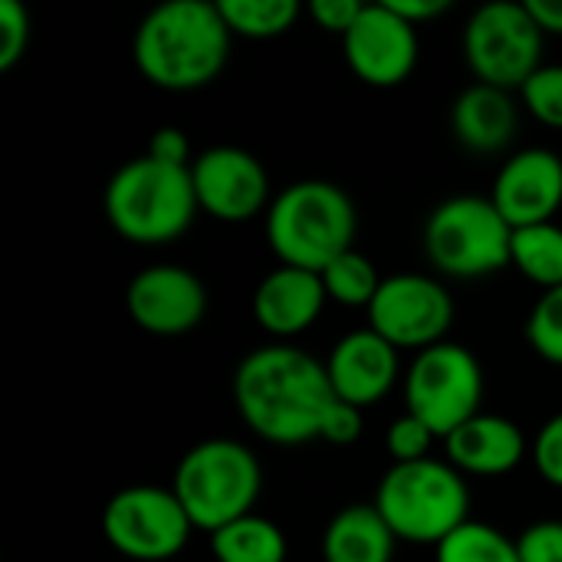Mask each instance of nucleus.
Masks as SVG:
<instances>
[{
  "instance_id": "obj_3",
  "label": "nucleus",
  "mask_w": 562,
  "mask_h": 562,
  "mask_svg": "<svg viewBox=\"0 0 562 562\" xmlns=\"http://www.w3.org/2000/svg\"><path fill=\"white\" fill-rule=\"evenodd\" d=\"M198 214V194L191 168L155 161L142 155L122 165L105 184V217L128 244H168L178 240Z\"/></svg>"
},
{
  "instance_id": "obj_21",
  "label": "nucleus",
  "mask_w": 562,
  "mask_h": 562,
  "mask_svg": "<svg viewBox=\"0 0 562 562\" xmlns=\"http://www.w3.org/2000/svg\"><path fill=\"white\" fill-rule=\"evenodd\" d=\"M217 562H286V537L267 517H240L211 537Z\"/></svg>"
},
{
  "instance_id": "obj_20",
  "label": "nucleus",
  "mask_w": 562,
  "mask_h": 562,
  "mask_svg": "<svg viewBox=\"0 0 562 562\" xmlns=\"http://www.w3.org/2000/svg\"><path fill=\"white\" fill-rule=\"evenodd\" d=\"M395 533L375 510V504H356L339 510L323 537L326 562H392Z\"/></svg>"
},
{
  "instance_id": "obj_23",
  "label": "nucleus",
  "mask_w": 562,
  "mask_h": 562,
  "mask_svg": "<svg viewBox=\"0 0 562 562\" xmlns=\"http://www.w3.org/2000/svg\"><path fill=\"white\" fill-rule=\"evenodd\" d=\"M217 10H221L227 30L237 36H247V40L283 36L300 16L296 0H221Z\"/></svg>"
},
{
  "instance_id": "obj_9",
  "label": "nucleus",
  "mask_w": 562,
  "mask_h": 562,
  "mask_svg": "<svg viewBox=\"0 0 562 562\" xmlns=\"http://www.w3.org/2000/svg\"><path fill=\"white\" fill-rule=\"evenodd\" d=\"M543 30L527 3L494 0L474 10L464 26V59L484 86L514 89L540 69Z\"/></svg>"
},
{
  "instance_id": "obj_34",
  "label": "nucleus",
  "mask_w": 562,
  "mask_h": 562,
  "mask_svg": "<svg viewBox=\"0 0 562 562\" xmlns=\"http://www.w3.org/2000/svg\"><path fill=\"white\" fill-rule=\"evenodd\" d=\"M145 155H151L155 161H165V165H178V168H191L188 165V155H191V145H188V138H184V132L181 128H158L151 138H148V151Z\"/></svg>"
},
{
  "instance_id": "obj_7",
  "label": "nucleus",
  "mask_w": 562,
  "mask_h": 562,
  "mask_svg": "<svg viewBox=\"0 0 562 562\" xmlns=\"http://www.w3.org/2000/svg\"><path fill=\"white\" fill-rule=\"evenodd\" d=\"M510 244L514 227L491 198H448L425 224L428 260L454 280H477L510 267Z\"/></svg>"
},
{
  "instance_id": "obj_27",
  "label": "nucleus",
  "mask_w": 562,
  "mask_h": 562,
  "mask_svg": "<svg viewBox=\"0 0 562 562\" xmlns=\"http://www.w3.org/2000/svg\"><path fill=\"white\" fill-rule=\"evenodd\" d=\"M524 102L550 128H562V66H540L524 82Z\"/></svg>"
},
{
  "instance_id": "obj_30",
  "label": "nucleus",
  "mask_w": 562,
  "mask_h": 562,
  "mask_svg": "<svg viewBox=\"0 0 562 562\" xmlns=\"http://www.w3.org/2000/svg\"><path fill=\"white\" fill-rule=\"evenodd\" d=\"M520 562H562V520H540L517 540Z\"/></svg>"
},
{
  "instance_id": "obj_12",
  "label": "nucleus",
  "mask_w": 562,
  "mask_h": 562,
  "mask_svg": "<svg viewBox=\"0 0 562 562\" xmlns=\"http://www.w3.org/2000/svg\"><path fill=\"white\" fill-rule=\"evenodd\" d=\"M191 181L198 207L227 224H244L257 217L270 198V178L260 158L234 145L201 151L191 161Z\"/></svg>"
},
{
  "instance_id": "obj_15",
  "label": "nucleus",
  "mask_w": 562,
  "mask_h": 562,
  "mask_svg": "<svg viewBox=\"0 0 562 562\" xmlns=\"http://www.w3.org/2000/svg\"><path fill=\"white\" fill-rule=\"evenodd\" d=\"M491 201L514 231L550 224L562 204V158L550 148L517 151L501 168Z\"/></svg>"
},
{
  "instance_id": "obj_11",
  "label": "nucleus",
  "mask_w": 562,
  "mask_h": 562,
  "mask_svg": "<svg viewBox=\"0 0 562 562\" xmlns=\"http://www.w3.org/2000/svg\"><path fill=\"white\" fill-rule=\"evenodd\" d=\"M454 323V300L451 293L422 273H398L382 280L372 306H369V329H375L395 349H431L445 342Z\"/></svg>"
},
{
  "instance_id": "obj_25",
  "label": "nucleus",
  "mask_w": 562,
  "mask_h": 562,
  "mask_svg": "<svg viewBox=\"0 0 562 562\" xmlns=\"http://www.w3.org/2000/svg\"><path fill=\"white\" fill-rule=\"evenodd\" d=\"M323 286H326V296L342 303V306H372L382 280L372 267L369 257H362L359 250H349L342 257H336L323 273Z\"/></svg>"
},
{
  "instance_id": "obj_1",
  "label": "nucleus",
  "mask_w": 562,
  "mask_h": 562,
  "mask_svg": "<svg viewBox=\"0 0 562 562\" xmlns=\"http://www.w3.org/2000/svg\"><path fill=\"white\" fill-rule=\"evenodd\" d=\"M234 402L247 428L263 441L306 445L319 438L336 392L323 362L293 346H267L237 366Z\"/></svg>"
},
{
  "instance_id": "obj_5",
  "label": "nucleus",
  "mask_w": 562,
  "mask_h": 562,
  "mask_svg": "<svg viewBox=\"0 0 562 562\" xmlns=\"http://www.w3.org/2000/svg\"><path fill=\"white\" fill-rule=\"evenodd\" d=\"M375 510L408 543H445L468 517V484L458 468L435 458L392 464L375 491Z\"/></svg>"
},
{
  "instance_id": "obj_18",
  "label": "nucleus",
  "mask_w": 562,
  "mask_h": 562,
  "mask_svg": "<svg viewBox=\"0 0 562 562\" xmlns=\"http://www.w3.org/2000/svg\"><path fill=\"white\" fill-rule=\"evenodd\" d=\"M527 454L524 431L501 415H477L448 438L451 468L474 477L510 474Z\"/></svg>"
},
{
  "instance_id": "obj_16",
  "label": "nucleus",
  "mask_w": 562,
  "mask_h": 562,
  "mask_svg": "<svg viewBox=\"0 0 562 562\" xmlns=\"http://www.w3.org/2000/svg\"><path fill=\"white\" fill-rule=\"evenodd\" d=\"M326 372L336 398L369 408L392 392L398 379V349L375 329H356L333 346Z\"/></svg>"
},
{
  "instance_id": "obj_14",
  "label": "nucleus",
  "mask_w": 562,
  "mask_h": 562,
  "mask_svg": "<svg viewBox=\"0 0 562 562\" xmlns=\"http://www.w3.org/2000/svg\"><path fill=\"white\" fill-rule=\"evenodd\" d=\"M125 306L132 323L145 333L181 336L204 319L207 290L184 267H148L128 283Z\"/></svg>"
},
{
  "instance_id": "obj_31",
  "label": "nucleus",
  "mask_w": 562,
  "mask_h": 562,
  "mask_svg": "<svg viewBox=\"0 0 562 562\" xmlns=\"http://www.w3.org/2000/svg\"><path fill=\"white\" fill-rule=\"evenodd\" d=\"M533 464L547 484L562 487V412L540 428L533 441Z\"/></svg>"
},
{
  "instance_id": "obj_10",
  "label": "nucleus",
  "mask_w": 562,
  "mask_h": 562,
  "mask_svg": "<svg viewBox=\"0 0 562 562\" xmlns=\"http://www.w3.org/2000/svg\"><path fill=\"white\" fill-rule=\"evenodd\" d=\"M194 524L188 520L175 491L165 487H125L102 514V533L115 553L135 562L175 560Z\"/></svg>"
},
{
  "instance_id": "obj_17",
  "label": "nucleus",
  "mask_w": 562,
  "mask_h": 562,
  "mask_svg": "<svg viewBox=\"0 0 562 562\" xmlns=\"http://www.w3.org/2000/svg\"><path fill=\"white\" fill-rule=\"evenodd\" d=\"M323 277L300 267H280L260 280L254 293V319L270 336H296L310 329L326 306Z\"/></svg>"
},
{
  "instance_id": "obj_24",
  "label": "nucleus",
  "mask_w": 562,
  "mask_h": 562,
  "mask_svg": "<svg viewBox=\"0 0 562 562\" xmlns=\"http://www.w3.org/2000/svg\"><path fill=\"white\" fill-rule=\"evenodd\" d=\"M435 550V562H520L517 540H507L501 530L481 520H468Z\"/></svg>"
},
{
  "instance_id": "obj_22",
  "label": "nucleus",
  "mask_w": 562,
  "mask_h": 562,
  "mask_svg": "<svg viewBox=\"0 0 562 562\" xmlns=\"http://www.w3.org/2000/svg\"><path fill=\"white\" fill-rule=\"evenodd\" d=\"M510 263L537 286L557 290L562 286V227L560 224H533L517 227L510 244Z\"/></svg>"
},
{
  "instance_id": "obj_4",
  "label": "nucleus",
  "mask_w": 562,
  "mask_h": 562,
  "mask_svg": "<svg viewBox=\"0 0 562 562\" xmlns=\"http://www.w3.org/2000/svg\"><path fill=\"white\" fill-rule=\"evenodd\" d=\"M356 207L349 194L323 178L290 184L267 211V240L283 267L323 273L352 250Z\"/></svg>"
},
{
  "instance_id": "obj_29",
  "label": "nucleus",
  "mask_w": 562,
  "mask_h": 562,
  "mask_svg": "<svg viewBox=\"0 0 562 562\" xmlns=\"http://www.w3.org/2000/svg\"><path fill=\"white\" fill-rule=\"evenodd\" d=\"M30 46V13L16 0H0V69H13Z\"/></svg>"
},
{
  "instance_id": "obj_6",
  "label": "nucleus",
  "mask_w": 562,
  "mask_h": 562,
  "mask_svg": "<svg viewBox=\"0 0 562 562\" xmlns=\"http://www.w3.org/2000/svg\"><path fill=\"white\" fill-rule=\"evenodd\" d=\"M263 474L250 448L231 438H211L194 445L175 471V497L181 501L194 530L217 533L227 524L250 514L260 497Z\"/></svg>"
},
{
  "instance_id": "obj_13",
  "label": "nucleus",
  "mask_w": 562,
  "mask_h": 562,
  "mask_svg": "<svg viewBox=\"0 0 562 562\" xmlns=\"http://www.w3.org/2000/svg\"><path fill=\"white\" fill-rule=\"evenodd\" d=\"M349 69L375 89L405 82L418 63V33L385 3H366L356 26L342 36Z\"/></svg>"
},
{
  "instance_id": "obj_35",
  "label": "nucleus",
  "mask_w": 562,
  "mask_h": 562,
  "mask_svg": "<svg viewBox=\"0 0 562 562\" xmlns=\"http://www.w3.org/2000/svg\"><path fill=\"white\" fill-rule=\"evenodd\" d=\"M389 10H395L402 20H408L412 26L428 23L435 16H441L445 10H451V0H382Z\"/></svg>"
},
{
  "instance_id": "obj_28",
  "label": "nucleus",
  "mask_w": 562,
  "mask_h": 562,
  "mask_svg": "<svg viewBox=\"0 0 562 562\" xmlns=\"http://www.w3.org/2000/svg\"><path fill=\"white\" fill-rule=\"evenodd\" d=\"M435 438H438V435H435L425 422H418L415 415L405 412L402 418H395V422L389 425V431H385V448H389V454H392L395 464H415V461H425V458H428Z\"/></svg>"
},
{
  "instance_id": "obj_8",
  "label": "nucleus",
  "mask_w": 562,
  "mask_h": 562,
  "mask_svg": "<svg viewBox=\"0 0 562 562\" xmlns=\"http://www.w3.org/2000/svg\"><path fill=\"white\" fill-rule=\"evenodd\" d=\"M484 372L474 352L454 342H438L408 369L405 402L408 415L425 422L438 438H451L461 425L481 415Z\"/></svg>"
},
{
  "instance_id": "obj_19",
  "label": "nucleus",
  "mask_w": 562,
  "mask_h": 562,
  "mask_svg": "<svg viewBox=\"0 0 562 562\" xmlns=\"http://www.w3.org/2000/svg\"><path fill=\"white\" fill-rule=\"evenodd\" d=\"M454 135L464 148L491 155L514 142L517 135V105L507 95V89L474 82L454 99L451 109Z\"/></svg>"
},
{
  "instance_id": "obj_2",
  "label": "nucleus",
  "mask_w": 562,
  "mask_h": 562,
  "mask_svg": "<svg viewBox=\"0 0 562 562\" xmlns=\"http://www.w3.org/2000/svg\"><path fill=\"white\" fill-rule=\"evenodd\" d=\"M231 30L207 0H168L135 30L132 56L138 72L171 92H191L214 82L227 63Z\"/></svg>"
},
{
  "instance_id": "obj_36",
  "label": "nucleus",
  "mask_w": 562,
  "mask_h": 562,
  "mask_svg": "<svg viewBox=\"0 0 562 562\" xmlns=\"http://www.w3.org/2000/svg\"><path fill=\"white\" fill-rule=\"evenodd\" d=\"M527 10L543 33L562 36V0H527Z\"/></svg>"
},
{
  "instance_id": "obj_32",
  "label": "nucleus",
  "mask_w": 562,
  "mask_h": 562,
  "mask_svg": "<svg viewBox=\"0 0 562 562\" xmlns=\"http://www.w3.org/2000/svg\"><path fill=\"white\" fill-rule=\"evenodd\" d=\"M359 435H362V408H356V405L336 398V402L326 408V415H323L319 438L329 441V445H342V448H346V445L359 441Z\"/></svg>"
},
{
  "instance_id": "obj_26",
  "label": "nucleus",
  "mask_w": 562,
  "mask_h": 562,
  "mask_svg": "<svg viewBox=\"0 0 562 562\" xmlns=\"http://www.w3.org/2000/svg\"><path fill=\"white\" fill-rule=\"evenodd\" d=\"M527 339L547 362L562 366V286L547 290L537 300L527 319Z\"/></svg>"
},
{
  "instance_id": "obj_33",
  "label": "nucleus",
  "mask_w": 562,
  "mask_h": 562,
  "mask_svg": "<svg viewBox=\"0 0 562 562\" xmlns=\"http://www.w3.org/2000/svg\"><path fill=\"white\" fill-rule=\"evenodd\" d=\"M362 10H366V3H359V0H313L310 3V16L326 33H336V36H346L356 26Z\"/></svg>"
}]
</instances>
